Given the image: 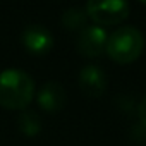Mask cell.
<instances>
[{"instance_id": "cell-6", "label": "cell", "mask_w": 146, "mask_h": 146, "mask_svg": "<svg viewBox=\"0 0 146 146\" xmlns=\"http://www.w3.org/2000/svg\"><path fill=\"white\" fill-rule=\"evenodd\" d=\"M107 74L105 70L100 65H84L79 70V76H78V83L81 91L90 96V98H98L105 93L107 90Z\"/></svg>"}, {"instance_id": "cell-8", "label": "cell", "mask_w": 146, "mask_h": 146, "mask_svg": "<svg viewBox=\"0 0 146 146\" xmlns=\"http://www.w3.org/2000/svg\"><path fill=\"white\" fill-rule=\"evenodd\" d=\"M62 26L69 31H81L83 28H86L88 23V14L83 7H69L64 11L62 14Z\"/></svg>"}, {"instance_id": "cell-1", "label": "cell", "mask_w": 146, "mask_h": 146, "mask_svg": "<svg viewBox=\"0 0 146 146\" xmlns=\"http://www.w3.org/2000/svg\"><path fill=\"white\" fill-rule=\"evenodd\" d=\"M35 96V81L21 69H5L0 72V107L9 110H24Z\"/></svg>"}, {"instance_id": "cell-3", "label": "cell", "mask_w": 146, "mask_h": 146, "mask_svg": "<svg viewBox=\"0 0 146 146\" xmlns=\"http://www.w3.org/2000/svg\"><path fill=\"white\" fill-rule=\"evenodd\" d=\"M84 11L90 19L96 23V26H112L120 24L129 16V4L122 0H105V2H88Z\"/></svg>"}, {"instance_id": "cell-4", "label": "cell", "mask_w": 146, "mask_h": 146, "mask_svg": "<svg viewBox=\"0 0 146 146\" xmlns=\"http://www.w3.org/2000/svg\"><path fill=\"white\" fill-rule=\"evenodd\" d=\"M107 40H108V33L105 28L102 26H96V24H91V26H86L83 28L79 33H78V40H76V46H78V52L84 57H90V58H95V57H100L105 48H107Z\"/></svg>"}, {"instance_id": "cell-5", "label": "cell", "mask_w": 146, "mask_h": 146, "mask_svg": "<svg viewBox=\"0 0 146 146\" xmlns=\"http://www.w3.org/2000/svg\"><path fill=\"white\" fill-rule=\"evenodd\" d=\"M24 48L33 55H46L53 48V35L43 24H29L21 35Z\"/></svg>"}, {"instance_id": "cell-9", "label": "cell", "mask_w": 146, "mask_h": 146, "mask_svg": "<svg viewBox=\"0 0 146 146\" xmlns=\"http://www.w3.org/2000/svg\"><path fill=\"white\" fill-rule=\"evenodd\" d=\"M17 125H19V131L24 136L33 137V136H38L40 131H41V119L35 110L24 108L17 117Z\"/></svg>"}, {"instance_id": "cell-10", "label": "cell", "mask_w": 146, "mask_h": 146, "mask_svg": "<svg viewBox=\"0 0 146 146\" xmlns=\"http://www.w3.org/2000/svg\"><path fill=\"white\" fill-rule=\"evenodd\" d=\"M137 117H139L141 125L146 127V95L143 96V100H141L139 105H137Z\"/></svg>"}, {"instance_id": "cell-7", "label": "cell", "mask_w": 146, "mask_h": 146, "mask_svg": "<svg viewBox=\"0 0 146 146\" xmlns=\"http://www.w3.org/2000/svg\"><path fill=\"white\" fill-rule=\"evenodd\" d=\"M36 102L38 105L48 112V113H57L64 108L65 105V90L62 88V84H58L57 81H48L41 86V90L36 95Z\"/></svg>"}, {"instance_id": "cell-2", "label": "cell", "mask_w": 146, "mask_h": 146, "mask_svg": "<svg viewBox=\"0 0 146 146\" xmlns=\"http://www.w3.org/2000/svg\"><path fill=\"white\" fill-rule=\"evenodd\" d=\"M144 48V36L134 26L117 28L107 40V55L117 64H131L139 58Z\"/></svg>"}]
</instances>
